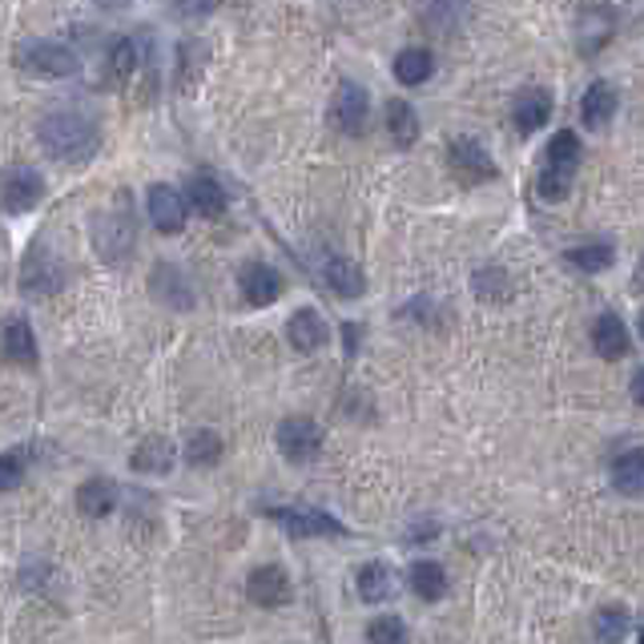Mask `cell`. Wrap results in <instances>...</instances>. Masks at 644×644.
I'll return each instance as SVG.
<instances>
[{
  "mask_svg": "<svg viewBox=\"0 0 644 644\" xmlns=\"http://www.w3.org/2000/svg\"><path fill=\"white\" fill-rule=\"evenodd\" d=\"M36 138L53 162H89L101 150V125L81 109H57L36 125Z\"/></svg>",
  "mask_w": 644,
  "mask_h": 644,
  "instance_id": "obj_1",
  "label": "cell"
},
{
  "mask_svg": "<svg viewBox=\"0 0 644 644\" xmlns=\"http://www.w3.org/2000/svg\"><path fill=\"white\" fill-rule=\"evenodd\" d=\"M580 157H585V145L576 138L572 129H560L556 138L548 141L544 150V174H539L536 189L544 201H564L568 189L576 182V170H580Z\"/></svg>",
  "mask_w": 644,
  "mask_h": 644,
  "instance_id": "obj_2",
  "label": "cell"
},
{
  "mask_svg": "<svg viewBox=\"0 0 644 644\" xmlns=\"http://www.w3.org/2000/svg\"><path fill=\"white\" fill-rule=\"evenodd\" d=\"M17 69L29 73V77H45V81H57V77H73L81 69V61L69 45L61 41H24L17 48Z\"/></svg>",
  "mask_w": 644,
  "mask_h": 644,
  "instance_id": "obj_3",
  "label": "cell"
},
{
  "mask_svg": "<svg viewBox=\"0 0 644 644\" xmlns=\"http://www.w3.org/2000/svg\"><path fill=\"white\" fill-rule=\"evenodd\" d=\"M279 451L291 463H310V459L323 451V427L315 419H306V415H291V419L279 423Z\"/></svg>",
  "mask_w": 644,
  "mask_h": 644,
  "instance_id": "obj_4",
  "label": "cell"
},
{
  "mask_svg": "<svg viewBox=\"0 0 644 644\" xmlns=\"http://www.w3.org/2000/svg\"><path fill=\"white\" fill-rule=\"evenodd\" d=\"M447 162H451V174L468 186H480V182H492L495 177V162L492 153L483 150L480 138H456L447 145Z\"/></svg>",
  "mask_w": 644,
  "mask_h": 644,
  "instance_id": "obj_5",
  "label": "cell"
},
{
  "mask_svg": "<svg viewBox=\"0 0 644 644\" xmlns=\"http://www.w3.org/2000/svg\"><path fill=\"white\" fill-rule=\"evenodd\" d=\"M41 198H45V177L33 165H12L0 182V206L9 214H29Z\"/></svg>",
  "mask_w": 644,
  "mask_h": 644,
  "instance_id": "obj_6",
  "label": "cell"
},
{
  "mask_svg": "<svg viewBox=\"0 0 644 644\" xmlns=\"http://www.w3.org/2000/svg\"><path fill=\"white\" fill-rule=\"evenodd\" d=\"M274 520H279L291 536H303V539H315V536H335L342 539L347 536V527L335 520V515L318 512V507H274Z\"/></svg>",
  "mask_w": 644,
  "mask_h": 644,
  "instance_id": "obj_7",
  "label": "cell"
},
{
  "mask_svg": "<svg viewBox=\"0 0 644 644\" xmlns=\"http://www.w3.org/2000/svg\"><path fill=\"white\" fill-rule=\"evenodd\" d=\"M247 597L254 600L258 609H282L291 600V576L279 564H258L254 572L247 576Z\"/></svg>",
  "mask_w": 644,
  "mask_h": 644,
  "instance_id": "obj_8",
  "label": "cell"
},
{
  "mask_svg": "<svg viewBox=\"0 0 644 644\" xmlns=\"http://www.w3.org/2000/svg\"><path fill=\"white\" fill-rule=\"evenodd\" d=\"M367 118H371V94L359 81H342L335 94V125L347 138H359L367 129Z\"/></svg>",
  "mask_w": 644,
  "mask_h": 644,
  "instance_id": "obj_9",
  "label": "cell"
},
{
  "mask_svg": "<svg viewBox=\"0 0 644 644\" xmlns=\"http://www.w3.org/2000/svg\"><path fill=\"white\" fill-rule=\"evenodd\" d=\"M61 282H65V266H61L57 258L48 254L45 247L29 250V258H24V266H21V291L53 294V291H61Z\"/></svg>",
  "mask_w": 644,
  "mask_h": 644,
  "instance_id": "obj_10",
  "label": "cell"
},
{
  "mask_svg": "<svg viewBox=\"0 0 644 644\" xmlns=\"http://www.w3.org/2000/svg\"><path fill=\"white\" fill-rule=\"evenodd\" d=\"M150 294L162 306H170V310H189V306H194V286H189V279L182 274V266H174V262H157V266H153Z\"/></svg>",
  "mask_w": 644,
  "mask_h": 644,
  "instance_id": "obj_11",
  "label": "cell"
},
{
  "mask_svg": "<svg viewBox=\"0 0 644 644\" xmlns=\"http://www.w3.org/2000/svg\"><path fill=\"white\" fill-rule=\"evenodd\" d=\"M145 206H150V222L162 230V234H177L182 226H186V198L177 194L174 186H150V198H145Z\"/></svg>",
  "mask_w": 644,
  "mask_h": 644,
  "instance_id": "obj_12",
  "label": "cell"
},
{
  "mask_svg": "<svg viewBox=\"0 0 644 644\" xmlns=\"http://www.w3.org/2000/svg\"><path fill=\"white\" fill-rule=\"evenodd\" d=\"M242 298H247L250 306H270L282 298V274L274 266H266V262H250L247 270H242Z\"/></svg>",
  "mask_w": 644,
  "mask_h": 644,
  "instance_id": "obj_13",
  "label": "cell"
},
{
  "mask_svg": "<svg viewBox=\"0 0 644 644\" xmlns=\"http://www.w3.org/2000/svg\"><path fill=\"white\" fill-rule=\"evenodd\" d=\"M592 347H597L600 359H609V363H616V359H624L629 354V347H633V339H629V327H624L621 315H600L597 323H592Z\"/></svg>",
  "mask_w": 644,
  "mask_h": 644,
  "instance_id": "obj_14",
  "label": "cell"
},
{
  "mask_svg": "<svg viewBox=\"0 0 644 644\" xmlns=\"http://www.w3.org/2000/svg\"><path fill=\"white\" fill-rule=\"evenodd\" d=\"M354 588H359V600H363V604H383V600L395 597V572H391L383 560H367L363 568L354 572Z\"/></svg>",
  "mask_w": 644,
  "mask_h": 644,
  "instance_id": "obj_15",
  "label": "cell"
},
{
  "mask_svg": "<svg viewBox=\"0 0 644 644\" xmlns=\"http://www.w3.org/2000/svg\"><path fill=\"white\" fill-rule=\"evenodd\" d=\"M286 339L294 342V351H318L323 342H327V323H323V315L318 310H310V306H303V310H294L291 323H286Z\"/></svg>",
  "mask_w": 644,
  "mask_h": 644,
  "instance_id": "obj_16",
  "label": "cell"
},
{
  "mask_svg": "<svg viewBox=\"0 0 644 644\" xmlns=\"http://www.w3.org/2000/svg\"><path fill=\"white\" fill-rule=\"evenodd\" d=\"M118 507V483L106 480V476H94L77 488V512L89 515V520H101Z\"/></svg>",
  "mask_w": 644,
  "mask_h": 644,
  "instance_id": "obj_17",
  "label": "cell"
},
{
  "mask_svg": "<svg viewBox=\"0 0 644 644\" xmlns=\"http://www.w3.org/2000/svg\"><path fill=\"white\" fill-rule=\"evenodd\" d=\"M552 118V94L548 89H524V94L515 97V109H512V121L520 133H536L544 129V121Z\"/></svg>",
  "mask_w": 644,
  "mask_h": 644,
  "instance_id": "obj_18",
  "label": "cell"
},
{
  "mask_svg": "<svg viewBox=\"0 0 644 644\" xmlns=\"http://www.w3.org/2000/svg\"><path fill=\"white\" fill-rule=\"evenodd\" d=\"M0 351H4V359H9V363L33 367L36 363L33 327H29L24 318H12V323H4V330H0Z\"/></svg>",
  "mask_w": 644,
  "mask_h": 644,
  "instance_id": "obj_19",
  "label": "cell"
},
{
  "mask_svg": "<svg viewBox=\"0 0 644 644\" xmlns=\"http://www.w3.org/2000/svg\"><path fill=\"white\" fill-rule=\"evenodd\" d=\"M174 459H177L174 444L162 439V435H150V439L129 456V468L141 471V476H165V471L174 468Z\"/></svg>",
  "mask_w": 644,
  "mask_h": 644,
  "instance_id": "obj_20",
  "label": "cell"
},
{
  "mask_svg": "<svg viewBox=\"0 0 644 644\" xmlns=\"http://www.w3.org/2000/svg\"><path fill=\"white\" fill-rule=\"evenodd\" d=\"M323 279H327V286L339 294V298H359V294L367 291L363 270H359V262H351V258H327V262H323Z\"/></svg>",
  "mask_w": 644,
  "mask_h": 644,
  "instance_id": "obj_21",
  "label": "cell"
},
{
  "mask_svg": "<svg viewBox=\"0 0 644 644\" xmlns=\"http://www.w3.org/2000/svg\"><path fill=\"white\" fill-rule=\"evenodd\" d=\"M612 118H616V89L604 81L588 85L585 101H580V121H585V129H604Z\"/></svg>",
  "mask_w": 644,
  "mask_h": 644,
  "instance_id": "obj_22",
  "label": "cell"
},
{
  "mask_svg": "<svg viewBox=\"0 0 644 644\" xmlns=\"http://www.w3.org/2000/svg\"><path fill=\"white\" fill-rule=\"evenodd\" d=\"M186 206H189V210L206 214V218H218V214L226 210V189L218 186V182H214L210 174L189 177V186H186Z\"/></svg>",
  "mask_w": 644,
  "mask_h": 644,
  "instance_id": "obj_23",
  "label": "cell"
},
{
  "mask_svg": "<svg viewBox=\"0 0 644 644\" xmlns=\"http://www.w3.org/2000/svg\"><path fill=\"white\" fill-rule=\"evenodd\" d=\"M386 133H391V141H395L399 150H407V145H415V138H419V113H415V106L411 101H386Z\"/></svg>",
  "mask_w": 644,
  "mask_h": 644,
  "instance_id": "obj_24",
  "label": "cell"
},
{
  "mask_svg": "<svg viewBox=\"0 0 644 644\" xmlns=\"http://www.w3.org/2000/svg\"><path fill=\"white\" fill-rule=\"evenodd\" d=\"M612 488H616L621 495H629V500H636V495L644 492V456H641V447L624 451V456L612 463Z\"/></svg>",
  "mask_w": 644,
  "mask_h": 644,
  "instance_id": "obj_25",
  "label": "cell"
},
{
  "mask_svg": "<svg viewBox=\"0 0 644 644\" xmlns=\"http://www.w3.org/2000/svg\"><path fill=\"white\" fill-rule=\"evenodd\" d=\"M432 73H435V53L432 48H403L395 57V77L403 85H423V81H432Z\"/></svg>",
  "mask_w": 644,
  "mask_h": 644,
  "instance_id": "obj_26",
  "label": "cell"
},
{
  "mask_svg": "<svg viewBox=\"0 0 644 644\" xmlns=\"http://www.w3.org/2000/svg\"><path fill=\"white\" fill-rule=\"evenodd\" d=\"M616 29V17L609 9H585L580 17V53H597Z\"/></svg>",
  "mask_w": 644,
  "mask_h": 644,
  "instance_id": "obj_27",
  "label": "cell"
},
{
  "mask_svg": "<svg viewBox=\"0 0 644 644\" xmlns=\"http://www.w3.org/2000/svg\"><path fill=\"white\" fill-rule=\"evenodd\" d=\"M597 641L600 644H621L624 636L633 633V616H629V609L624 604H609V609L597 612Z\"/></svg>",
  "mask_w": 644,
  "mask_h": 644,
  "instance_id": "obj_28",
  "label": "cell"
},
{
  "mask_svg": "<svg viewBox=\"0 0 644 644\" xmlns=\"http://www.w3.org/2000/svg\"><path fill=\"white\" fill-rule=\"evenodd\" d=\"M411 588H415V597L419 600H439L447 592L444 564H435V560L415 564V568H411Z\"/></svg>",
  "mask_w": 644,
  "mask_h": 644,
  "instance_id": "obj_29",
  "label": "cell"
},
{
  "mask_svg": "<svg viewBox=\"0 0 644 644\" xmlns=\"http://www.w3.org/2000/svg\"><path fill=\"white\" fill-rule=\"evenodd\" d=\"M141 61H145V45H141L138 36H118L113 48H109V65H113V73H118L121 81L141 69Z\"/></svg>",
  "mask_w": 644,
  "mask_h": 644,
  "instance_id": "obj_30",
  "label": "cell"
},
{
  "mask_svg": "<svg viewBox=\"0 0 644 644\" xmlns=\"http://www.w3.org/2000/svg\"><path fill=\"white\" fill-rule=\"evenodd\" d=\"M612 258H616V250L609 247V242H585V247H572L568 254H564V262L576 270H588V274H597V270H609Z\"/></svg>",
  "mask_w": 644,
  "mask_h": 644,
  "instance_id": "obj_31",
  "label": "cell"
},
{
  "mask_svg": "<svg viewBox=\"0 0 644 644\" xmlns=\"http://www.w3.org/2000/svg\"><path fill=\"white\" fill-rule=\"evenodd\" d=\"M186 459L194 463V468H214V463L222 459V439H218V432L201 427V432L189 435L186 439Z\"/></svg>",
  "mask_w": 644,
  "mask_h": 644,
  "instance_id": "obj_32",
  "label": "cell"
},
{
  "mask_svg": "<svg viewBox=\"0 0 644 644\" xmlns=\"http://www.w3.org/2000/svg\"><path fill=\"white\" fill-rule=\"evenodd\" d=\"M476 294H480L483 303H504L507 294H512V282H507V274L500 266H483L476 270Z\"/></svg>",
  "mask_w": 644,
  "mask_h": 644,
  "instance_id": "obj_33",
  "label": "cell"
},
{
  "mask_svg": "<svg viewBox=\"0 0 644 644\" xmlns=\"http://www.w3.org/2000/svg\"><path fill=\"white\" fill-rule=\"evenodd\" d=\"M463 17H468V0H435L432 9L423 12V21L432 24V29H439V33H451Z\"/></svg>",
  "mask_w": 644,
  "mask_h": 644,
  "instance_id": "obj_34",
  "label": "cell"
},
{
  "mask_svg": "<svg viewBox=\"0 0 644 644\" xmlns=\"http://www.w3.org/2000/svg\"><path fill=\"white\" fill-rule=\"evenodd\" d=\"M367 644H407V624L399 616H379L367 629Z\"/></svg>",
  "mask_w": 644,
  "mask_h": 644,
  "instance_id": "obj_35",
  "label": "cell"
},
{
  "mask_svg": "<svg viewBox=\"0 0 644 644\" xmlns=\"http://www.w3.org/2000/svg\"><path fill=\"white\" fill-rule=\"evenodd\" d=\"M21 480H24V459L17 451H4L0 456V492H12Z\"/></svg>",
  "mask_w": 644,
  "mask_h": 644,
  "instance_id": "obj_36",
  "label": "cell"
},
{
  "mask_svg": "<svg viewBox=\"0 0 644 644\" xmlns=\"http://www.w3.org/2000/svg\"><path fill=\"white\" fill-rule=\"evenodd\" d=\"M177 17H186V21H198V17H210L218 9V0H174Z\"/></svg>",
  "mask_w": 644,
  "mask_h": 644,
  "instance_id": "obj_37",
  "label": "cell"
},
{
  "mask_svg": "<svg viewBox=\"0 0 644 644\" xmlns=\"http://www.w3.org/2000/svg\"><path fill=\"white\" fill-rule=\"evenodd\" d=\"M633 399H636V403H641V399H644V379H641V375L633 379Z\"/></svg>",
  "mask_w": 644,
  "mask_h": 644,
  "instance_id": "obj_38",
  "label": "cell"
}]
</instances>
